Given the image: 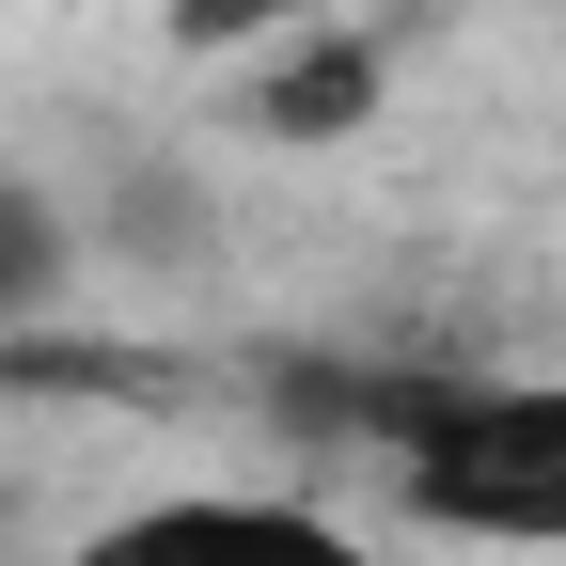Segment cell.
Returning a JSON list of instances; mask_svg holds the SVG:
<instances>
[{
	"mask_svg": "<svg viewBox=\"0 0 566 566\" xmlns=\"http://www.w3.org/2000/svg\"><path fill=\"white\" fill-rule=\"evenodd\" d=\"M378 95H394V17H300L283 48H252V142H363L378 126Z\"/></svg>",
	"mask_w": 566,
	"mask_h": 566,
	"instance_id": "3957f363",
	"label": "cell"
},
{
	"mask_svg": "<svg viewBox=\"0 0 566 566\" xmlns=\"http://www.w3.org/2000/svg\"><path fill=\"white\" fill-rule=\"evenodd\" d=\"M394 504L457 551H551L566 566V378H424L409 441L378 457Z\"/></svg>",
	"mask_w": 566,
	"mask_h": 566,
	"instance_id": "6da1fadb",
	"label": "cell"
},
{
	"mask_svg": "<svg viewBox=\"0 0 566 566\" xmlns=\"http://www.w3.org/2000/svg\"><path fill=\"white\" fill-rule=\"evenodd\" d=\"M0 566H17V551H0Z\"/></svg>",
	"mask_w": 566,
	"mask_h": 566,
	"instance_id": "52a82bcc",
	"label": "cell"
},
{
	"mask_svg": "<svg viewBox=\"0 0 566 566\" xmlns=\"http://www.w3.org/2000/svg\"><path fill=\"white\" fill-rule=\"evenodd\" d=\"M63 566H378L315 488H158V504H111Z\"/></svg>",
	"mask_w": 566,
	"mask_h": 566,
	"instance_id": "7a4b0ae2",
	"label": "cell"
},
{
	"mask_svg": "<svg viewBox=\"0 0 566 566\" xmlns=\"http://www.w3.org/2000/svg\"><path fill=\"white\" fill-rule=\"evenodd\" d=\"M63 283H80V205H63L48 174H17V158H0V331L63 315Z\"/></svg>",
	"mask_w": 566,
	"mask_h": 566,
	"instance_id": "277c9868",
	"label": "cell"
},
{
	"mask_svg": "<svg viewBox=\"0 0 566 566\" xmlns=\"http://www.w3.org/2000/svg\"><path fill=\"white\" fill-rule=\"evenodd\" d=\"M300 17H331V0H174V48L189 63H252V48H283Z\"/></svg>",
	"mask_w": 566,
	"mask_h": 566,
	"instance_id": "5b68a950",
	"label": "cell"
},
{
	"mask_svg": "<svg viewBox=\"0 0 566 566\" xmlns=\"http://www.w3.org/2000/svg\"><path fill=\"white\" fill-rule=\"evenodd\" d=\"M346 17H409V0H346Z\"/></svg>",
	"mask_w": 566,
	"mask_h": 566,
	"instance_id": "8992f818",
	"label": "cell"
}]
</instances>
